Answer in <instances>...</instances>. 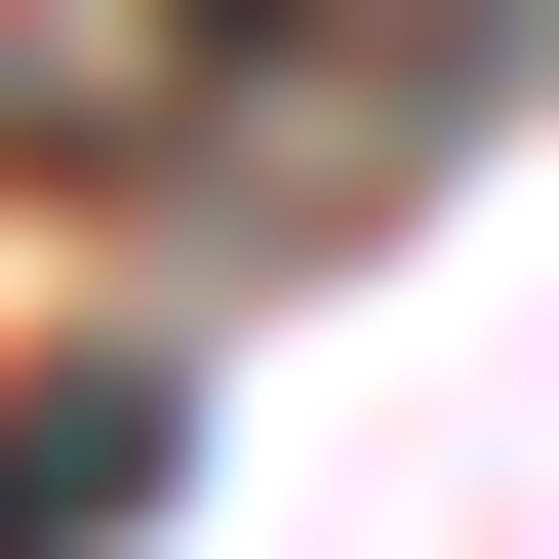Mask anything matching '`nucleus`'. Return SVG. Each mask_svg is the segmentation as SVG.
I'll use <instances>...</instances> for the list:
<instances>
[{"instance_id":"nucleus-1","label":"nucleus","mask_w":559,"mask_h":559,"mask_svg":"<svg viewBox=\"0 0 559 559\" xmlns=\"http://www.w3.org/2000/svg\"><path fill=\"white\" fill-rule=\"evenodd\" d=\"M160 520V360H81V400H0V559H120Z\"/></svg>"}]
</instances>
